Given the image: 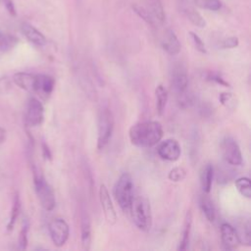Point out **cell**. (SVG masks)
<instances>
[{
	"instance_id": "obj_30",
	"label": "cell",
	"mask_w": 251,
	"mask_h": 251,
	"mask_svg": "<svg viewBox=\"0 0 251 251\" xmlns=\"http://www.w3.org/2000/svg\"><path fill=\"white\" fill-rule=\"evenodd\" d=\"M186 176V171L182 167H176L172 169L168 175L170 180L174 182H179L183 180Z\"/></svg>"
},
{
	"instance_id": "obj_27",
	"label": "cell",
	"mask_w": 251,
	"mask_h": 251,
	"mask_svg": "<svg viewBox=\"0 0 251 251\" xmlns=\"http://www.w3.org/2000/svg\"><path fill=\"white\" fill-rule=\"evenodd\" d=\"M20 210H21V202H20L19 195L16 194L15 198H14L13 208H12V211H11V216H10V219H9V222H8V225H7V230L8 231H10L14 228V226H15L16 221H17V219L19 217V214H20Z\"/></svg>"
},
{
	"instance_id": "obj_11",
	"label": "cell",
	"mask_w": 251,
	"mask_h": 251,
	"mask_svg": "<svg viewBox=\"0 0 251 251\" xmlns=\"http://www.w3.org/2000/svg\"><path fill=\"white\" fill-rule=\"evenodd\" d=\"M157 153L159 157H161L163 160L175 162L179 159L181 154V148L179 143L176 139L170 138L159 144L157 148Z\"/></svg>"
},
{
	"instance_id": "obj_22",
	"label": "cell",
	"mask_w": 251,
	"mask_h": 251,
	"mask_svg": "<svg viewBox=\"0 0 251 251\" xmlns=\"http://www.w3.org/2000/svg\"><path fill=\"white\" fill-rule=\"evenodd\" d=\"M235 231L238 235L240 244H245L247 246L250 245L251 242V225L250 222L247 220L245 222L240 223L237 227H234Z\"/></svg>"
},
{
	"instance_id": "obj_10",
	"label": "cell",
	"mask_w": 251,
	"mask_h": 251,
	"mask_svg": "<svg viewBox=\"0 0 251 251\" xmlns=\"http://www.w3.org/2000/svg\"><path fill=\"white\" fill-rule=\"evenodd\" d=\"M176 7L179 13H181L195 26L204 27L206 25L204 18L198 13L189 0H176Z\"/></svg>"
},
{
	"instance_id": "obj_33",
	"label": "cell",
	"mask_w": 251,
	"mask_h": 251,
	"mask_svg": "<svg viewBox=\"0 0 251 251\" xmlns=\"http://www.w3.org/2000/svg\"><path fill=\"white\" fill-rule=\"evenodd\" d=\"M238 45V38L235 36H231L228 38L224 39L221 43H220V48L222 49H230V48H234Z\"/></svg>"
},
{
	"instance_id": "obj_23",
	"label": "cell",
	"mask_w": 251,
	"mask_h": 251,
	"mask_svg": "<svg viewBox=\"0 0 251 251\" xmlns=\"http://www.w3.org/2000/svg\"><path fill=\"white\" fill-rule=\"evenodd\" d=\"M155 94H156V111L159 116H162L168 101L167 89L162 84H160L156 87Z\"/></svg>"
},
{
	"instance_id": "obj_29",
	"label": "cell",
	"mask_w": 251,
	"mask_h": 251,
	"mask_svg": "<svg viewBox=\"0 0 251 251\" xmlns=\"http://www.w3.org/2000/svg\"><path fill=\"white\" fill-rule=\"evenodd\" d=\"M195 4L203 9L209 11H218L221 9V1L220 0H194Z\"/></svg>"
},
{
	"instance_id": "obj_8",
	"label": "cell",
	"mask_w": 251,
	"mask_h": 251,
	"mask_svg": "<svg viewBox=\"0 0 251 251\" xmlns=\"http://www.w3.org/2000/svg\"><path fill=\"white\" fill-rule=\"evenodd\" d=\"M43 119H44V108L42 103L34 97L29 98L26 104L25 113V124L28 126H37L42 124Z\"/></svg>"
},
{
	"instance_id": "obj_32",
	"label": "cell",
	"mask_w": 251,
	"mask_h": 251,
	"mask_svg": "<svg viewBox=\"0 0 251 251\" xmlns=\"http://www.w3.org/2000/svg\"><path fill=\"white\" fill-rule=\"evenodd\" d=\"M189 35H190V38H191V40H192V42H193L194 47H195L199 52H201V53H204V54L207 53L205 44H204V42L202 41V39H201L196 33H194V32H192V31L189 32Z\"/></svg>"
},
{
	"instance_id": "obj_31",
	"label": "cell",
	"mask_w": 251,
	"mask_h": 251,
	"mask_svg": "<svg viewBox=\"0 0 251 251\" xmlns=\"http://www.w3.org/2000/svg\"><path fill=\"white\" fill-rule=\"evenodd\" d=\"M27 231H28V222L26 220H25V222L23 224V227L20 231V236H19V248L22 250L26 248Z\"/></svg>"
},
{
	"instance_id": "obj_17",
	"label": "cell",
	"mask_w": 251,
	"mask_h": 251,
	"mask_svg": "<svg viewBox=\"0 0 251 251\" xmlns=\"http://www.w3.org/2000/svg\"><path fill=\"white\" fill-rule=\"evenodd\" d=\"M35 75L34 74L30 73H16L13 75V81L16 85H18L20 88L34 93V85H35Z\"/></svg>"
},
{
	"instance_id": "obj_20",
	"label": "cell",
	"mask_w": 251,
	"mask_h": 251,
	"mask_svg": "<svg viewBox=\"0 0 251 251\" xmlns=\"http://www.w3.org/2000/svg\"><path fill=\"white\" fill-rule=\"evenodd\" d=\"M213 176H214L213 166L211 164L205 165L200 174V183L204 193H209L211 191Z\"/></svg>"
},
{
	"instance_id": "obj_12",
	"label": "cell",
	"mask_w": 251,
	"mask_h": 251,
	"mask_svg": "<svg viewBox=\"0 0 251 251\" xmlns=\"http://www.w3.org/2000/svg\"><path fill=\"white\" fill-rule=\"evenodd\" d=\"M99 200L101 203V207L103 209V213L106 221L110 225H115L117 222V213L112 203L109 191L105 184H101L99 188Z\"/></svg>"
},
{
	"instance_id": "obj_7",
	"label": "cell",
	"mask_w": 251,
	"mask_h": 251,
	"mask_svg": "<svg viewBox=\"0 0 251 251\" xmlns=\"http://www.w3.org/2000/svg\"><path fill=\"white\" fill-rule=\"evenodd\" d=\"M49 234L52 242L57 247H62L68 240L70 228L67 222L61 218L54 219L48 226Z\"/></svg>"
},
{
	"instance_id": "obj_25",
	"label": "cell",
	"mask_w": 251,
	"mask_h": 251,
	"mask_svg": "<svg viewBox=\"0 0 251 251\" xmlns=\"http://www.w3.org/2000/svg\"><path fill=\"white\" fill-rule=\"evenodd\" d=\"M18 43V38L12 34L0 30V52H7Z\"/></svg>"
},
{
	"instance_id": "obj_28",
	"label": "cell",
	"mask_w": 251,
	"mask_h": 251,
	"mask_svg": "<svg viewBox=\"0 0 251 251\" xmlns=\"http://www.w3.org/2000/svg\"><path fill=\"white\" fill-rule=\"evenodd\" d=\"M235 186L238 192L246 197L250 198L251 197V186H250V179L248 177H239L235 179Z\"/></svg>"
},
{
	"instance_id": "obj_19",
	"label": "cell",
	"mask_w": 251,
	"mask_h": 251,
	"mask_svg": "<svg viewBox=\"0 0 251 251\" xmlns=\"http://www.w3.org/2000/svg\"><path fill=\"white\" fill-rule=\"evenodd\" d=\"M199 206L201 211L203 212L204 216L209 222H214L215 217H216V212H215V207L213 204V201L211 198L208 196V193H204L200 196L199 198Z\"/></svg>"
},
{
	"instance_id": "obj_6",
	"label": "cell",
	"mask_w": 251,
	"mask_h": 251,
	"mask_svg": "<svg viewBox=\"0 0 251 251\" xmlns=\"http://www.w3.org/2000/svg\"><path fill=\"white\" fill-rule=\"evenodd\" d=\"M221 154L223 159L229 165L240 166L242 164V153L237 142L230 136H226L221 141Z\"/></svg>"
},
{
	"instance_id": "obj_13",
	"label": "cell",
	"mask_w": 251,
	"mask_h": 251,
	"mask_svg": "<svg viewBox=\"0 0 251 251\" xmlns=\"http://www.w3.org/2000/svg\"><path fill=\"white\" fill-rule=\"evenodd\" d=\"M221 239L224 248L226 250L236 249L240 244L235 228L226 223L221 226Z\"/></svg>"
},
{
	"instance_id": "obj_21",
	"label": "cell",
	"mask_w": 251,
	"mask_h": 251,
	"mask_svg": "<svg viewBox=\"0 0 251 251\" xmlns=\"http://www.w3.org/2000/svg\"><path fill=\"white\" fill-rule=\"evenodd\" d=\"M146 9L150 12L158 25L164 23L166 16L161 0H148V8Z\"/></svg>"
},
{
	"instance_id": "obj_26",
	"label": "cell",
	"mask_w": 251,
	"mask_h": 251,
	"mask_svg": "<svg viewBox=\"0 0 251 251\" xmlns=\"http://www.w3.org/2000/svg\"><path fill=\"white\" fill-rule=\"evenodd\" d=\"M132 9H133V11L135 12V14H136L139 18H141L144 22H146L148 25H152V26H158L156 21L154 20V18L152 17V15L150 14V12H149L146 8H144V7H142V6H139V5H133V6H132Z\"/></svg>"
},
{
	"instance_id": "obj_1",
	"label": "cell",
	"mask_w": 251,
	"mask_h": 251,
	"mask_svg": "<svg viewBox=\"0 0 251 251\" xmlns=\"http://www.w3.org/2000/svg\"><path fill=\"white\" fill-rule=\"evenodd\" d=\"M128 136L130 142L137 147H152L162 139L163 127L157 121L140 122L129 128Z\"/></svg>"
},
{
	"instance_id": "obj_24",
	"label": "cell",
	"mask_w": 251,
	"mask_h": 251,
	"mask_svg": "<svg viewBox=\"0 0 251 251\" xmlns=\"http://www.w3.org/2000/svg\"><path fill=\"white\" fill-rule=\"evenodd\" d=\"M191 213L187 212L184 222V227L182 231V237L179 242V245L177 247L178 250H185L189 244V235H190V228H191Z\"/></svg>"
},
{
	"instance_id": "obj_16",
	"label": "cell",
	"mask_w": 251,
	"mask_h": 251,
	"mask_svg": "<svg viewBox=\"0 0 251 251\" xmlns=\"http://www.w3.org/2000/svg\"><path fill=\"white\" fill-rule=\"evenodd\" d=\"M21 30L25 38L36 46H44L46 44V37L36 27L27 23H23Z\"/></svg>"
},
{
	"instance_id": "obj_14",
	"label": "cell",
	"mask_w": 251,
	"mask_h": 251,
	"mask_svg": "<svg viewBox=\"0 0 251 251\" xmlns=\"http://www.w3.org/2000/svg\"><path fill=\"white\" fill-rule=\"evenodd\" d=\"M55 87V80L52 76L47 75H35V85L34 93L42 97L49 96Z\"/></svg>"
},
{
	"instance_id": "obj_5",
	"label": "cell",
	"mask_w": 251,
	"mask_h": 251,
	"mask_svg": "<svg viewBox=\"0 0 251 251\" xmlns=\"http://www.w3.org/2000/svg\"><path fill=\"white\" fill-rule=\"evenodd\" d=\"M34 189L42 208L46 211H52L56 204L55 194L52 187L41 175L34 174Z\"/></svg>"
},
{
	"instance_id": "obj_34",
	"label": "cell",
	"mask_w": 251,
	"mask_h": 251,
	"mask_svg": "<svg viewBox=\"0 0 251 251\" xmlns=\"http://www.w3.org/2000/svg\"><path fill=\"white\" fill-rule=\"evenodd\" d=\"M4 5H5V7H6V9L9 12L10 15H12V16H16L17 15L16 7L14 5L13 0H4Z\"/></svg>"
},
{
	"instance_id": "obj_18",
	"label": "cell",
	"mask_w": 251,
	"mask_h": 251,
	"mask_svg": "<svg viewBox=\"0 0 251 251\" xmlns=\"http://www.w3.org/2000/svg\"><path fill=\"white\" fill-rule=\"evenodd\" d=\"M80 240L81 245L84 250H88L90 248L91 243V224L86 212H83L81 215L80 222Z\"/></svg>"
},
{
	"instance_id": "obj_35",
	"label": "cell",
	"mask_w": 251,
	"mask_h": 251,
	"mask_svg": "<svg viewBox=\"0 0 251 251\" xmlns=\"http://www.w3.org/2000/svg\"><path fill=\"white\" fill-rule=\"evenodd\" d=\"M6 136H7L6 130L0 126V145L6 140Z\"/></svg>"
},
{
	"instance_id": "obj_3",
	"label": "cell",
	"mask_w": 251,
	"mask_h": 251,
	"mask_svg": "<svg viewBox=\"0 0 251 251\" xmlns=\"http://www.w3.org/2000/svg\"><path fill=\"white\" fill-rule=\"evenodd\" d=\"M115 198L121 209L128 213L133 199V181L129 174L124 173L118 179L114 189Z\"/></svg>"
},
{
	"instance_id": "obj_15",
	"label": "cell",
	"mask_w": 251,
	"mask_h": 251,
	"mask_svg": "<svg viewBox=\"0 0 251 251\" xmlns=\"http://www.w3.org/2000/svg\"><path fill=\"white\" fill-rule=\"evenodd\" d=\"M161 46L169 55H176L180 51V43L172 29H167L162 35Z\"/></svg>"
},
{
	"instance_id": "obj_9",
	"label": "cell",
	"mask_w": 251,
	"mask_h": 251,
	"mask_svg": "<svg viewBox=\"0 0 251 251\" xmlns=\"http://www.w3.org/2000/svg\"><path fill=\"white\" fill-rule=\"evenodd\" d=\"M171 80L172 86L177 95L186 92L188 86V75L183 65L176 64L174 66L171 73Z\"/></svg>"
},
{
	"instance_id": "obj_2",
	"label": "cell",
	"mask_w": 251,
	"mask_h": 251,
	"mask_svg": "<svg viewBox=\"0 0 251 251\" xmlns=\"http://www.w3.org/2000/svg\"><path fill=\"white\" fill-rule=\"evenodd\" d=\"M128 213L134 225L143 231L150 230L152 226V213L149 201L143 197L138 196L132 199Z\"/></svg>"
},
{
	"instance_id": "obj_4",
	"label": "cell",
	"mask_w": 251,
	"mask_h": 251,
	"mask_svg": "<svg viewBox=\"0 0 251 251\" xmlns=\"http://www.w3.org/2000/svg\"><path fill=\"white\" fill-rule=\"evenodd\" d=\"M97 126V148L101 150L110 141L114 129V117L109 109L100 112Z\"/></svg>"
}]
</instances>
